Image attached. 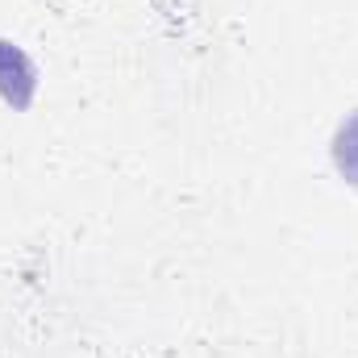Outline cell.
Listing matches in <instances>:
<instances>
[{
    "instance_id": "cell-2",
    "label": "cell",
    "mask_w": 358,
    "mask_h": 358,
    "mask_svg": "<svg viewBox=\"0 0 358 358\" xmlns=\"http://www.w3.org/2000/svg\"><path fill=\"white\" fill-rule=\"evenodd\" d=\"M334 155H338V167H342V176H350V179L358 183V117H350V121L342 125Z\"/></svg>"
},
{
    "instance_id": "cell-1",
    "label": "cell",
    "mask_w": 358,
    "mask_h": 358,
    "mask_svg": "<svg viewBox=\"0 0 358 358\" xmlns=\"http://www.w3.org/2000/svg\"><path fill=\"white\" fill-rule=\"evenodd\" d=\"M0 92L17 108H25L34 96V63L25 59V50L17 42H0Z\"/></svg>"
}]
</instances>
